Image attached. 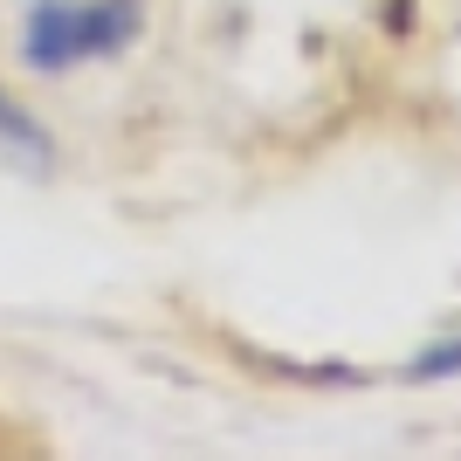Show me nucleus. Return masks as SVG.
<instances>
[{
	"mask_svg": "<svg viewBox=\"0 0 461 461\" xmlns=\"http://www.w3.org/2000/svg\"><path fill=\"white\" fill-rule=\"evenodd\" d=\"M145 35V0H28L21 62L35 77H69L83 62H117Z\"/></svg>",
	"mask_w": 461,
	"mask_h": 461,
	"instance_id": "obj_1",
	"label": "nucleus"
},
{
	"mask_svg": "<svg viewBox=\"0 0 461 461\" xmlns=\"http://www.w3.org/2000/svg\"><path fill=\"white\" fill-rule=\"evenodd\" d=\"M56 131L41 124L28 104H21L7 83H0V173H21V179H49L56 173Z\"/></svg>",
	"mask_w": 461,
	"mask_h": 461,
	"instance_id": "obj_2",
	"label": "nucleus"
},
{
	"mask_svg": "<svg viewBox=\"0 0 461 461\" xmlns=\"http://www.w3.org/2000/svg\"><path fill=\"white\" fill-rule=\"evenodd\" d=\"M455 372H461V338H447V345H434L420 366H413V379H455Z\"/></svg>",
	"mask_w": 461,
	"mask_h": 461,
	"instance_id": "obj_3",
	"label": "nucleus"
}]
</instances>
